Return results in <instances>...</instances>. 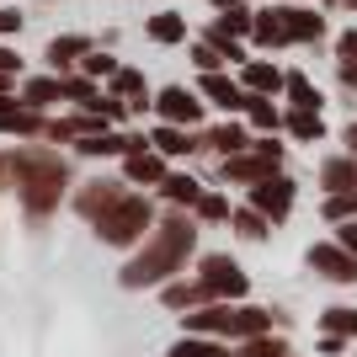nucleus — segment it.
<instances>
[{
	"mask_svg": "<svg viewBox=\"0 0 357 357\" xmlns=\"http://www.w3.org/2000/svg\"><path fill=\"white\" fill-rule=\"evenodd\" d=\"M203 91H208V96H213V102H219V107H245V96H240V91H235V80H224L219 70H213L208 80H203Z\"/></svg>",
	"mask_w": 357,
	"mask_h": 357,
	"instance_id": "nucleus-20",
	"label": "nucleus"
},
{
	"mask_svg": "<svg viewBox=\"0 0 357 357\" xmlns=\"http://www.w3.org/2000/svg\"><path fill=\"white\" fill-rule=\"evenodd\" d=\"M22 22H16V11H0V32H16Z\"/></svg>",
	"mask_w": 357,
	"mask_h": 357,
	"instance_id": "nucleus-43",
	"label": "nucleus"
},
{
	"mask_svg": "<svg viewBox=\"0 0 357 357\" xmlns=\"http://www.w3.org/2000/svg\"><path fill=\"white\" fill-rule=\"evenodd\" d=\"M149 32H155L160 43H176V38H181V32H187V27H181V16L160 11V16H155V22H149Z\"/></svg>",
	"mask_w": 357,
	"mask_h": 357,
	"instance_id": "nucleus-25",
	"label": "nucleus"
},
{
	"mask_svg": "<svg viewBox=\"0 0 357 357\" xmlns=\"http://www.w3.org/2000/svg\"><path fill=\"white\" fill-rule=\"evenodd\" d=\"M288 134H294V139H320V134H326V118L310 112V107H294V112H288Z\"/></svg>",
	"mask_w": 357,
	"mask_h": 357,
	"instance_id": "nucleus-15",
	"label": "nucleus"
},
{
	"mask_svg": "<svg viewBox=\"0 0 357 357\" xmlns=\"http://www.w3.org/2000/svg\"><path fill=\"white\" fill-rule=\"evenodd\" d=\"M0 181H16V171H11V155H0Z\"/></svg>",
	"mask_w": 357,
	"mask_h": 357,
	"instance_id": "nucleus-44",
	"label": "nucleus"
},
{
	"mask_svg": "<svg viewBox=\"0 0 357 357\" xmlns=\"http://www.w3.org/2000/svg\"><path fill=\"white\" fill-rule=\"evenodd\" d=\"M203 298H213L203 283H176V288H165V304H171V310H197Z\"/></svg>",
	"mask_w": 357,
	"mask_h": 357,
	"instance_id": "nucleus-18",
	"label": "nucleus"
},
{
	"mask_svg": "<svg viewBox=\"0 0 357 357\" xmlns=\"http://www.w3.org/2000/svg\"><path fill=\"white\" fill-rule=\"evenodd\" d=\"M326 219H331V224L357 219V192H347V197H326Z\"/></svg>",
	"mask_w": 357,
	"mask_h": 357,
	"instance_id": "nucleus-24",
	"label": "nucleus"
},
{
	"mask_svg": "<svg viewBox=\"0 0 357 357\" xmlns=\"http://www.w3.org/2000/svg\"><path fill=\"white\" fill-rule=\"evenodd\" d=\"M310 267L320 272V278H331V283H357V256L347 251L342 240H320V245H310Z\"/></svg>",
	"mask_w": 357,
	"mask_h": 357,
	"instance_id": "nucleus-6",
	"label": "nucleus"
},
{
	"mask_svg": "<svg viewBox=\"0 0 357 357\" xmlns=\"http://www.w3.org/2000/svg\"><path fill=\"white\" fill-rule=\"evenodd\" d=\"M160 187H165V197H171L176 208H197V197H203V187H197L192 176H165Z\"/></svg>",
	"mask_w": 357,
	"mask_h": 357,
	"instance_id": "nucleus-17",
	"label": "nucleus"
},
{
	"mask_svg": "<svg viewBox=\"0 0 357 357\" xmlns=\"http://www.w3.org/2000/svg\"><path fill=\"white\" fill-rule=\"evenodd\" d=\"M245 112H251V128H278V123H283V112H278V107L267 102V96H245Z\"/></svg>",
	"mask_w": 357,
	"mask_h": 357,
	"instance_id": "nucleus-19",
	"label": "nucleus"
},
{
	"mask_svg": "<svg viewBox=\"0 0 357 357\" xmlns=\"http://www.w3.org/2000/svg\"><path fill=\"white\" fill-rule=\"evenodd\" d=\"M336 240H342L347 251L357 256V219H347V224H336Z\"/></svg>",
	"mask_w": 357,
	"mask_h": 357,
	"instance_id": "nucleus-38",
	"label": "nucleus"
},
{
	"mask_svg": "<svg viewBox=\"0 0 357 357\" xmlns=\"http://www.w3.org/2000/svg\"><path fill=\"white\" fill-rule=\"evenodd\" d=\"M278 165H283V149L278 144H256L251 155H240V160H229L224 165V176L229 181H267V176H278Z\"/></svg>",
	"mask_w": 357,
	"mask_h": 357,
	"instance_id": "nucleus-7",
	"label": "nucleus"
},
{
	"mask_svg": "<svg viewBox=\"0 0 357 357\" xmlns=\"http://www.w3.org/2000/svg\"><path fill=\"white\" fill-rule=\"evenodd\" d=\"M118 91H123V96H139V102H144V80H139L134 70H118Z\"/></svg>",
	"mask_w": 357,
	"mask_h": 357,
	"instance_id": "nucleus-34",
	"label": "nucleus"
},
{
	"mask_svg": "<svg viewBox=\"0 0 357 357\" xmlns=\"http://www.w3.org/2000/svg\"><path fill=\"white\" fill-rule=\"evenodd\" d=\"M251 208L261 213V219H272V224H283L288 213H294V181L278 171V176H267V181H256L251 187Z\"/></svg>",
	"mask_w": 357,
	"mask_h": 357,
	"instance_id": "nucleus-5",
	"label": "nucleus"
},
{
	"mask_svg": "<svg viewBox=\"0 0 357 357\" xmlns=\"http://www.w3.org/2000/svg\"><path fill=\"white\" fill-rule=\"evenodd\" d=\"M213 144H219V149H240V144H245V134H240V128H229V123H224L219 134H213Z\"/></svg>",
	"mask_w": 357,
	"mask_h": 357,
	"instance_id": "nucleus-35",
	"label": "nucleus"
},
{
	"mask_svg": "<svg viewBox=\"0 0 357 357\" xmlns=\"http://www.w3.org/2000/svg\"><path fill=\"white\" fill-rule=\"evenodd\" d=\"M22 70V59H16V54H0V91L11 86V75Z\"/></svg>",
	"mask_w": 357,
	"mask_h": 357,
	"instance_id": "nucleus-39",
	"label": "nucleus"
},
{
	"mask_svg": "<svg viewBox=\"0 0 357 357\" xmlns=\"http://www.w3.org/2000/svg\"><path fill=\"white\" fill-rule=\"evenodd\" d=\"M112 149H123V139L102 134V139H80V155H112Z\"/></svg>",
	"mask_w": 357,
	"mask_h": 357,
	"instance_id": "nucleus-31",
	"label": "nucleus"
},
{
	"mask_svg": "<svg viewBox=\"0 0 357 357\" xmlns=\"http://www.w3.org/2000/svg\"><path fill=\"white\" fill-rule=\"evenodd\" d=\"M160 118H171V123H197L203 118V102H197L192 91H181V86H171V91H160Z\"/></svg>",
	"mask_w": 357,
	"mask_h": 357,
	"instance_id": "nucleus-12",
	"label": "nucleus"
},
{
	"mask_svg": "<svg viewBox=\"0 0 357 357\" xmlns=\"http://www.w3.org/2000/svg\"><path fill=\"white\" fill-rule=\"evenodd\" d=\"M149 203L144 197H118V208H107L102 219H96V235L107 240V245H134L139 235L149 229Z\"/></svg>",
	"mask_w": 357,
	"mask_h": 357,
	"instance_id": "nucleus-3",
	"label": "nucleus"
},
{
	"mask_svg": "<svg viewBox=\"0 0 357 357\" xmlns=\"http://www.w3.org/2000/svg\"><path fill=\"white\" fill-rule=\"evenodd\" d=\"M11 171H16V187H22V203H27V213H38L43 219L54 203H59L64 192V160H54V155H11Z\"/></svg>",
	"mask_w": 357,
	"mask_h": 357,
	"instance_id": "nucleus-2",
	"label": "nucleus"
},
{
	"mask_svg": "<svg viewBox=\"0 0 357 357\" xmlns=\"http://www.w3.org/2000/svg\"><path fill=\"white\" fill-rule=\"evenodd\" d=\"M219 27L229 32V38H240V32H251L256 22H251V16H245V11H229V16H224V22H219Z\"/></svg>",
	"mask_w": 357,
	"mask_h": 357,
	"instance_id": "nucleus-33",
	"label": "nucleus"
},
{
	"mask_svg": "<svg viewBox=\"0 0 357 357\" xmlns=\"http://www.w3.org/2000/svg\"><path fill=\"white\" fill-rule=\"evenodd\" d=\"M219 6H240V0H219Z\"/></svg>",
	"mask_w": 357,
	"mask_h": 357,
	"instance_id": "nucleus-46",
	"label": "nucleus"
},
{
	"mask_svg": "<svg viewBox=\"0 0 357 357\" xmlns=\"http://www.w3.org/2000/svg\"><path fill=\"white\" fill-rule=\"evenodd\" d=\"M320 187H326L331 197L357 192V155H336V160H326V165H320Z\"/></svg>",
	"mask_w": 357,
	"mask_h": 357,
	"instance_id": "nucleus-10",
	"label": "nucleus"
},
{
	"mask_svg": "<svg viewBox=\"0 0 357 357\" xmlns=\"http://www.w3.org/2000/svg\"><path fill=\"white\" fill-rule=\"evenodd\" d=\"M342 144H347V155H357V118L347 123V134H342Z\"/></svg>",
	"mask_w": 357,
	"mask_h": 357,
	"instance_id": "nucleus-41",
	"label": "nucleus"
},
{
	"mask_svg": "<svg viewBox=\"0 0 357 357\" xmlns=\"http://www.w3.org/2000/svg\"><path fill=\"white\" fill-rule=\"evenodd\" d=\"M64 96H80V102H91V86H86V80H64Z\"/></svg>",
	"mask_w": 357,
	"mask_h": 357,
	"instance_id": "nucleus-40",
	"label": "nucleus"
},
{
	"mask_svg": "<svg viewBox=\"0 0 357 357\" xmlns=\"http://www.w3.org/2000/svg\"><path fill=\"white\" fill-rule=\"evenodd\" d=\"M336 59H342V64H357V27L336 38Z\"/></svg>",
	"mask_w": 357,
	"mask_h": 357,
	"instance_id": "nucleus-32",
	"label": "nucleus"
},
{
	"mask_svg": "<svg viewBox=\"0 0 357 357\" xmlns=\"http://www.w3.org/2000/svg\"><path fill=\"white\" fill-rule=\"evenodd\" d=\"M251 38L261 48H283V43H294V38H288V27H283V11H261L256 16V27H251Z\"/></svg>",
	"mask_w": 357,
	"mask_h": 357,
	"instance_id": "nucleus-14",
	"label": "nucleus"
},
{
	"mask_svg": "<svg viewBox=\"0 0 357 357\" xmlns=\"http://www.w3.org/2000/svg\"><path fill=\"white\" fill-rule=\"evenodd\" d=\"M187 256H192V224H187V219H165L160 235H155L144 251H139L134 261L123 267V283H128V288L160 283V278H171V272H176Z\"/></svg>",
	"mask_w": 357,
	"mask_h": 357,
	"instance_id": "nucleus-1",
	"label": "nucleus"
},
{
	"mask_svg": "<svg viewBox=\"0 0 357 357\" xmlns=\"http://www.w3.org/2000/svg\"><path fill=\"white\" fill-rule=\"evenodd\" d=\"M331 6H347V11H357V0H331Z\"/></svg>",
	"mask_w": 357,
	"mask_h": 357,
	"instance_id": "nucleus-45",
	"label": "nucleus"
},
{
	"mask_svg": "<svg viewBox=\"0 0 357 357\" xmlns=\"http://www.w3.org/2000/svg\"><path fill=\"white\" fill-rule=\"evenodd\" d=\"M155 144H160L165 155H187V149H192V139L181 134V128H160V134H155Z\"/></svg>",
	"mask_w": 357,
	"mask_h": 357,
	"instance_id": "nucleus-29",
	"label": "nucleus"
},
{
	"mask_svg": "<svg viewBox=\"0 0 357 357\" xmlns=\"http://www.w3.org/2000/svg\"><path fill=\"white\" fill-rule=\"evenodd\" d=\"M203 288L213 298H245V272L229 261V256H208L203 261Z\"/></svg>",
	"mask_w": 357,
	"mask_h": 357,
	"instance_id": "nucleus-8",
	"label": "nucleus"
},
{
	"mask_svg": "<svg viewBox=\"0 0 357 357\" xmlns=\"http://www.w3.org/2000/svg\"><path fill=\"white\" fill-rule=\"evenodd\" d=\"M187 326L192 331H224V336H267L272 314L267 310H197Z\"/></svg>",
	"mask_w": 357,
	"mask_h": 357,
	"instance_id": "nucleus-4",
	"label": "nucleus"
},
{
	"mask_svg": "<svg viewBox=\"0 0 357 357\" xmlns=\"http://www.w3.org/2000/svg\"><path fill=\"white\" fill-rule=\"evenodd\" d=\"M245 86H251L256 96H267V91L288 86V75H283V70H272V64H245Z\"/></svg>",
	"mask_w": 357,
	"mask_h": 357,
	"instance_id": "nucleus-16",
	"label": "nucleus"
},
{
	"mask_svg": "<svg viewBox=\"0 0 357 357\" xmlns=\"http://www.w3.org/2000/svg\"><path fill=\"white\" fill-rule=\"evenodd\" d=\"M320 326H326V336H347V342H352L357 336V310H326Z\"/></svg>",
	"mask_w": 357,
	"mask_h": 357,
	"instance_id": "nucleus-21",
	"label": "nucleus"
},
{
	"mask_svg": "<svg viewBox=\"0 0 357 357\" xmlns=\"http://www.w3.org/2000/svg\"><path fill=\"white\" fill-rule=\"evenodd\" d=\"M118 64L107 59V54H86V75H112Z\"/></svg>",
	"mask_w": 357,
	"mask_h": 357,
	"instance_id": "nucleus-37",
	"label": "nucleus"
},
{
	"mask_svg": "<svg viewBox=\"0 0 357 357\" xmlns=\"http://www.w3.org/2000/svg\"><path fill=\"white\" fill-rule=\"evenodd\" d=\"M48 59L59 64H75V59H86V38H54V43H48Z\"/></svg>",
	"mask_w": 357,
	"mask_h": 357,
	"instance_id": "nucleus-22",
	"label": "nucleus"
},
{
	"mask_svg": "<svg viewBox=\"0 0 357 357\" xmlns=\"http://www.w3.org/2000/svg\"><path fill=\"white\" fill-rule=\"evenodd\" d=\"M342 86H347V91H357V64H342Z\"/></svg>",
	"mask_w": 357,
	"mask_h": 357,
	"instance_id": "nucleus-42",
	"label": "nucleus"
},
{
	"mask_svg": "<svg viewBox=\"0 0 357 357\" xmlns=\"http://www.w3.org/2000/svg\"><path fill=\"white\" fill-rule=\"evenodd\" d=\"M240 357H283V342H272V336H251V347Z\"/></svg>",
	"mask_w": 357,
	"mask_h": 357,
	"instance_id": "nucleus-30",
	"label": "nucleus"
},
{
	"mask_svg": "<svg viewBox=\"0 0 357 357\" xmlns=\"http://www.w3.org/2000/svg\"><path fill=\"white\" fill-rule=\"evenodd\" d=\"M128 176H134V181H165L160 155H155L144 139H134V144H128Z\"/></svg>",
	"mask_w": 357,
	"mask_h": 357,
	"instance_id": "nucleus-13",
	"label": "nucleus"
},
{
	"mask_svg": "<svg viewBox=\"0 0 357 357\" xmlns=\"http://www.w3.org/2000/svg\"><path fill=\"white\" fill-rule=\"evenodd\" d=\"M278 11H283V27L294 43H320L326 38V16L320 11H310V6H278Z\"/></svg>",
	"mask_w": 357,
	"mask_h": 357,
	"instance_id": "nucleus-9",
	"label": "nucleus"
},
{
	"mask_svg": "<svg viewBox=\"0 0 357 357\" xmlns=\"http://www.w3.org/2000/svg\"><path fill=\"white\" fill-rule=\"evenodd\" d=\"M288 96H294V107H310V112H320V91H314L304 75H288Z\"/></svg>",
	"mask_w": 357,
	"mask_h": 357,
	"instance_id": "nucleus-23",
	"label": "nucleus"
},
{
	"mask_svg": "<svg viewBox=\"0 0 357 357\" xmlns=\"http://www.w3.org/2000/svg\"><path fill=\"white\" fill-rule=\"evenodd\" d=\"M54 96H64V80H32L27 86V107H43V102H54Z\"/></svg>",
	"mask_w": 357,
	"mask_h": 357,
	"instance_id": "nucleus-26",
	"label": "nucleus"
},
{
	"mask_svg": "<svg viewBox=\"0 0 357 357\" xmlns=\"http://www.w3.org/2000/svg\"><path fill=\"white\" fill-rule=\"evenodd\" d=\"M197 213H203V219H224L229 208H224L219 197H208V192H203V197H197Z\"/></svg>",
	"mask_w": 357,
	"mask_h": 357,
	"instance_id": "nucleus-36",
	"label": "nucleus"
},
{
	"mask_svg": "<svg viewBox=\"0 0 357 357\" xmlns=\"http://www.w3.org/2000/svg\"><path fill=\"white\" fill-rule=\"evenodd\" d=\"M118 181H86V187H80V197H75V208L86 213V219H102L107 208H118Z\"/></svg>",
	"mask_w": 357,
	"mask_h": 357,
	"instance_id": "nucleus-11",
	"label": "nucleus"
},
{
	"mask_svg": "<svg viewBox=\"0 0 357 357\" xmlns=\"http://www.w3.org/2000/svg\"><path fill=\"white\" fill-rule=\"evenodd\" d=\"M171 357H229V352L213 347V342H176V347H171Z\"/></svg>",
	"mask_w": 357,
	"mask_h": 357,
	"instance_id": "nucleus-28",
	"label": "nucleus"
},
{
	"mask_svg": "<svg viewBox=\"0 0 357 357\" xmlns=\"http://www.w3.org/2000/svg\"><path fill=\"white\" fill-rule=\"evenodd\" d=\"M235 229H240L245 240H261V235H267V219H261L256 208H240V213H235Z\"/></svg>",
	"mask_w": 357,
	"mask_h": 357,
	"instance_id": "nucleus-27",
	"label": "nucleus"
}]
</instances>
